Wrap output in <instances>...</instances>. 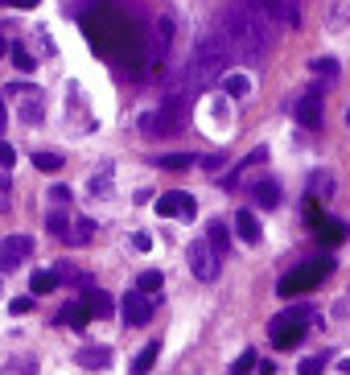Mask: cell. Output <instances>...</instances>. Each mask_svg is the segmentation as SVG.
<instances>
[{"instance_id": "1", "label": "cell", "mask_w": 350, "mask_h": 375, "mask_svg": "<svg viewBox=\"0 0 350 375\" xmlns=\"http://www.w3.org/2000/svg\"><path fill=\"white\" fill-rule=\"evenodd\" d=\"M83 33L91 37V45H95V50H103V54H107L111 45L120 50V41L132 33V25H128L120 12H111V8H91V12L83 17Z\"/></svg>"}, {"instance_id": "2", "label": "cell", "mask_w": 350, "mask_h": 375, "mask_svg": "<svg viewBox=\"0 0 350 375\" xmlns=\"http://www.w3.org/2000/svg\"><path fill=\"white\" fill-rule=\"evenodd\" d=\"M322 326V318H318V310L314 306H289L285 314H276L272 318V326H268V339H272V347H281V351H289V347H297L301 339H305V326Z\"/></svg>"}, {"instance_id": "3", "label": "cell", "mask_w": 350, "mask_h": 375, "mask_svg": "<svg viewBox=\"0 0 350 375\" xmlns=\"http://www.w3.org/2000/svg\"><path fill=\"white\" fill-rule=\"evenodd\" d=\"M330 264H334L330 256H322V260H305L301 268H293L289 277H281L276 293H281V297H297V293H309V289H314V285H318V281H322V277L330 272Z\"/></svg>"}, {"instance_id": "4", "label": "cell", "mask_w": 350, "mask_h": 375, "mask_svg": "<svg viewBox=\"0 0 350 375\" xmlns=\"http://www.w3.org/2000/svg\"><path fill=\"white\" fill-rule=\"evenodd\" d=\"M177 124H182V99H165L161 107L140 116V132L144 136H169V132H177Z\"/></svg>"}, {"instance_id": "5", "label": "cell", "mask_w": 350, "mask_h": 375, "mask_svg": "<svg viewBox=\"0 0 350 375\" xmlns=\"http://www.w3.org/2000/svg\"><path fill=\"white\" fill-rule=\"evenodd\" d=\"M186 264H190V272H194L198 281H215V272H219V252H215L206 239H194V244L186 248Z\"/></svg>"}, {"instance_id": "6", "label": "cell", "mask_w": 350, "mask_h": 375, "mask_svg": "<svg viewBox=\"0 0 350 375\" xmlns=\"http://www.w3.org/2000/svg\"><path fill=\"white\" fill-rule=\"evenodd\" d=\"M29 256H33V239H29V235H8V239L0 244V272L21 268Z\"/></svg>"}, {"instance_id": "7", "label": "cell", "mask_w": 350, "mask_h": 375, "mask_svg": "<svg viewBox=\"0 0 350 375\" xmlns=\"http://www.w3.org/2000/svg\"><path fill=\"white\" fill-rule=\"evenodd\" d=\"M12 95H17V111H21V120L25 124H37L41 116H45V95L37 91V87H12Z\"/></svg>"}, {"instance_id": "8", "label": "cell", "mask_w": 350, "mask_h": 375, "mask_svg": "<svg viewBox=\"0 0 350 375\" xmlns=\"http://www.w3.org/2000/svg\"><path fill=\"white\" fill-rule=\"evenodd\" d=\"M157 215H165V219H173V215H182V219H194V215H198V202H194V194H186V190H173V194L157 198Z\"/></svg>"}, {"instance_id": "9", "label": "cell", "mask_w": 350, "mask_h": 375, "mask_svg": "<svg viewBox=\"0 0 350 375\" xmlns=\"http://www.w3.org/2000/svg\"><path fill=\"white\" fill-rule=\"evenodd\" d=\"M120 310H124V322H128V326H144V322L153 318V297H144V293L136 289V293L120 297Z\"/></svg>"}, {"instance_id": "10", "label": "cell", "mask_w": 350, "mask_h": 375, "mask_svg": "<svg viewBox=\"0 0 350 375\" xmlns=\"http://www.w3.org/2000/svg\"><path fill=\"white\" fill-rule=\"evenodd\" d=\"M54 322H62V326H74V330H87V322H91V310H87V301H83V297H74V301H66V306L54 314Z\"/></svg>"}, {"instance_id": "11", "label": "cell", "mask_w": 350, "mask_h": 375, "mask_svg": "<svg viewBox=\"0 0 350 375\" xmlns=\"http://www.w3.org/2000/svg\"><path fill=\"white\" fill-rule=\"evenodd\" d=\"M309 219H314V231H318L326 244H342V239H347V223H342V219H326L322 211H309Z\"/></svg>"}, {"instance_id": "12", "label": "cell", "mask_w": 350, "mask_h": 375, "mask_svg": "<svg viewBox=\"0 0 350 375\" xmlns=\"http://www.w3.org/2000/svg\"><path fill=\"white\" fill-rule=\"evenodd\" d=\"M169 45H173V17H161V21H157V37H153V66L165 62Z\"/></svg>"}, {"instance_id": "13", "label": "cell", "mask_w": 350, "mask_h": 375, "mask_svg": "<svg viewBox=\"0 0 350 375\" xmlns=\"http://www.w3.org/2000/svg\"><path fill=\"white\" fill-rule=\"evenodd\" d=\"M293 116H297L305 128H318V124H322V99H318V95H301V99L293 103Z\"/></svg>"}, {"instance_id": "14", "label": "cell", "mask_w": 350, "mask_h": 375, "mask_svg": "<svg viewBox=\"0 0 350 375\" xmlns=\"http://www.w3.org/2000/svg\"><path fill=\"white\" fill-rule=\"evenodd\" d=\"M248 4H256L264 17H272V21H289V25H297V8H293V0H248Z\"/></svg>"}, {"instance_id": "15", "label": "cell", "mask_w": 350, "mask_h": 375, "mask_svg": "<svg viewBox=\"0 0 350 375\" xmlns=\"http://www.w3.org/2000/svg\"><path fill=\"white\" fill-rule=\"evenodd\" d=\"M235 235H239L243 244H260V239H264V227H260V219H256L252 211H239V215H235Z\"/></svg>"}, {"instance_id": "16", "label": "cell", "mask_w": 350, "mask_h": 375, "mask_svg": "<svg viewBox=\"0 0 350 375\" xmlns=\"http://www.w3.org/2000/svg\"><path fill=\"white\" fill-rule=\"evenodd\" d=\"M252 202H256L260 211L281 206V186H276V182H256V186H252Z\"/></svg>"}, {"instance_id": "17", "label": "cell", "mask_w": 350, "mask_h": 375, "mask_svg": "<svg viewBox=\"0 0 350 375\" xmlns=\"http://www.w3.org/2000/svg\"><path fill=\"white\" fill-rule=\"evenodd\" d=\"M83 301H87L91 318H111V314H116V301H111V293H103V289H91Z\"/></svg>"}, {"instance_id": "18", "label": "cell", "mask_w": 350, "mask_h": 375, "mask_svg": "<svg viewBox=\"0 0 350 375\" xmlns=\"http://www.w3.org/2000/svg\"><path fill=\"white\" fill-rule=\"evenodd\" d=\"M78 363H83L87 372H103V367L111 363V351H107V347H87V351H78Z\"/></svg>"}, {"instance_id": "19", "label": "cell", "mask_w": 350, "mask_h": 375, "mask_svg": "<svg viewBox=\"0 0 350 375\" xmlns=\"http://www.w3.org/2000/svg\"><path fill=\"white\" fill-rule=\"evenodd\" d=\"M87 194H91V198H107V194H111V165H103V169L87 182Z\"/></svg>"}, {"instance_id": "20", "label": "cell", "mask_w": 350, "mask_h": 375, "mask_svg": "<svg viewBox=\"0 0 350 375\" xmlns=\"http://www.w3.org/2000/svg\"><path fill=\"white\" fill-rule=\"evenodd\" d=\"M91 235H95V223H91V219H78V223H70L66 244H70V248H83V244H91Z\"/></svg>"}, {"instance_id": "21", "label": "cell", "mask_w": 350, "mask_h": 375, "mask_svg": "<svg viewBox=\"0 0 350 375\" xmlns=\"http://www.w3.org/2000/svg\"><path fill=\"white\" fill-rule=\"evenodd\" d=\"M223 91L235 95V99H243V95H252V78L248 74H223Z\"/></svg>"}, {"instance_id": "22", "label": "cell", "mask_w": 350, "mask_h": 375, "mask_svg": "<svg viewBox=\"0 0 350 375\" xmlns=\"http://www.w3.org/2000/svg\"><path fill=\"white\" fill-rule=\"evenodd\" d=\"M309 194L314 198H334V178L330 173H309Z\"/></svg>"}, {"instance_id": "23", "label": "cell", "mask_w": 350, "mask_h": 375, "mask_svg": "<svg viewBox=\"0 0 350 375\" xmlns=\"http://www.w3.org/2000/svg\"><path fill=\"white\" fill-rule=\"evenodd\" d=\"M29 289H33V293H50V289H58V272H50V268H37V272L29 277Z\"/></svg>"}, {"instance_id": "24", "label": "cell", "mask_w": 350, "mask_h": 375, "mask_svg": "<svg viewBox=\"0 0 350 375\" xmlns=\"http://www.w3.org/2000/svg\"><path fill=\"white\" fill-rule=\"evenodd\" d=\"M227 239H231V235H227V227H223V223L215 219V223L206 227V244H210V248H215V252L223 256V252H227Z\"/></svg>"}, {"instance_id": "25", "label": "cell", "mask_w": 350, "mask_h": 375, "mask_svg": "<svg viewBox=\"0 0 350 375\" xmlns=\"http://www.w3.org/2000/svg\"><path fill=\"white\" fill-rule=\"evenodd\" d=\"M33 165H37L41 173H58L66 161H62V153H33Z\"/></svg>"}, {"instance_id": "26", "label": "cell", "mask_w": 350, "mask_h": 375, "mask_svg": "<svg viewBox=\"0 0 350 375\" xmlns=\"http://www.w3.org/2000/svg\"><path fill=\"white\" fill-rule=\"evenodd\" d=\"M157 165H161V169H190V165H198V157H194V153H169V157H161Z\"/></svg>"}, {"instance_id": "27", "label": "cell", "mask_w": 350, "mask_h": 375, "mask_svg": "<svg viewBox=\"0 0 350 375\" xmlns=\"http://www.w3.org/2000/svg\"><path fill=\"white\" fill-rule=\"evenodd\" d=\"M45 227H50V231H54L58 239H66V235H70V219H66V215H62L58 206H50V219H45Z\"/></svg>"}, {"instance_id": "28", "label": "cell", "mask_w": 350, "mask_h": 375, "mask_svg": "<svg viewBox=\"0 0 350 375\" xmlns=\"http://www.w3.org/2000/svg\"><path fill=\"white\" fill-rule=\"evenodd\" d=\"M157 363V343H149L140 355H136V363H132V375H149V367Z\"/></svg>"}, {"instance_id": "29", "label": "cell", "mask_w": 350, "mask_h": 375, "mask_svg": "<svg viewBox=\"0 0 350 375\" xmlns=\"http://www.w3.org/2000/svg\"><path fill=\"white\" fill-rule=\"evenodd\" d=\"M161 281H165V277H161L157 268H149V272H140V281H136V289H140V293L149 297V293H157V289H161Z\"/></svg>"}, {"instance_id": "30", "label": "cell", "mask_w": 350, "mask_h": 375, "mask_svg": "<svg viewBox=\"0 0 350 375\" xmlns=\"http://www.w3.org/2000/svg\"><path fill=\"white\" fill-rule=\"evenodd\" d=\"M256 363H260V359H256V351H243V355L231 363V375H252V372H256Z\"/></svg>"}, {"instance_id": "31", "label": "cell", "mask_w": 350, "mask_h": 375, "mask_svg": "<svg viewBox=\"0 0 350 375\" xmlns=\"http://www.w3.org/2000/svg\"><path fill=\"white\" fill-rule=\"evenodd\" d=\"M45 198H50V206H58V211H62V206H70V198H74V194H70V186H50V194H45Z\"/></svg>"}, {"instance_id": "32", "label": "cell", "mask_w": 350, "mask_h": 375, "mask_svg": "<svg viewBox=\"0 0 350 375\" xmlns=\"http://www.w3.org/2000/svg\"><path fill=\"white\" fill-rule=\"evenodd\" d=\"M309 66H314V74H326V78H334V74H338V62H334V58H314Z\"/></svg>"}, {"instance_id": "33", "label": "cell", "mask_w": 350, "mask_h": 375, "mask_svg": "<svg viewBox=\"0 0 350 375\" xmlns=\"http://www.w3.org/2000/svg\"><path fill=\"white\" fill-rule=\"evenodd\" d=\"M12 62H17L21 70H33V54H29V50H21V45H12Z\"/></svg>"}, {"instance_id": "34", "label": "cell", "mask_w": 350, "mask_h": 375, "mask_svg": "<svg viewBox=\"0 0 350 375\" xmlns=\"http://www.w3.org/2000/svg\"><path fill=\"white\" fill-rule=\"evenodd\" d=\"M322 372H326V363H322L318 355H314V359H305V363L297 367V375H322Z\"/></svg>"}, {"instance_id": "35", "label": "cell", "mask_w": 350, "mask_h": 375, "mask_svg": "<svg viewBox=\"0 0 350 375\" xmlns=\"http://www.w3.org/2000/svg\"><path fill=\"white\" fill-rule=\"evenodd\" d=\"M8 310L12 314H29L33 310V297H17V301H8Z\"/></svg>"}, {"instance_id": "36", "label": "cell", "mask_w": 350, "mask_h": 375, "mask_svg": "<svg viewBox=\"0 0 350 375\" xmlns=\"http://www.w3.org/2000/svg\"><path fill=\"white\" fill-rule=\"evenodd\" d=\"M132 248H136V252H149V248H153V239H149L144 231H136V235H132Z\"/></svg>"}, {"instance_id": "37", "label": "cell", "mask_w": 350, "mask_h": 375, "mask_svg": "<svg viewBox=\"0 0 350 375\" xmlns=\"http://www.w3.org/2000/svg\"><path fill=\"white\" fill-rule=\"evenodd\" d=\"M12 161H17V153H12V144H4V140H0V165H12Z\"/></svg>"}, {"instance_id": "38", "label": "cell", "mask_w": 350, "mask_h": 375, "mask_svg": "<svg viewBox=\"0 0 350 375\" xmlns=\"http://www.w3.org/2000/svg\"><path fill=\"white\" fill-rule=\"evenodd\" d=\"M4 4H17V8H33L37 0H4Z\"/></svg>"}, {"instance_id": "39", "label": "cell", "mask_w": 350, "mask_h": 375, "mask_svg": "<svg viewBox=\"0 0 350 375\" xmlns=\"http://www.w3.org/2000/svg\"><path fill=\"white\" fill-rule=\"evenodd\" d=\"M338 367H342V372H347V375H350V355H347V359H342V363H338Z\"/></svg>"}, {"instance_id": "40", "label": "cell", "mask_w": 350, "mask_h": 375, "mask_svg": "<svg viewBox=\"0 0 350 375\" xmlns=\"http://www.w3.org/2000/svg\"><path fill=\"white\" fill-rule=\"evenodd\" d=\"M0 132H4V99H0Z\"/></svg>"}, {"instance_id": "41", "label": "cell", "mask_w": 350, "mask_h": 375, "mask_svg": "<svg viewBox=\"0 0 350 375\" xmlns=\"http://www.w3.org/2000/svg\"><path fill=\"white\" fill-rule=\"evenodd\" d=\"M0 54H8V45H4V37H0Z\"/></svg>"}, {"instance_id": "42", "label": "cell", "mask_w": 350, "mask_h": 375, "mask_svg": "<svg viewBox=\"0 0 350 375\" xmlns=\"http://www.w3.org/2000/svg\"><path fill=\"white\" fill-rule=\"evenodd\" d=\"M4 186H8V178H0V190H4Z\"/></svg>"}, {"instance_id": "43", "label": "cell", "mask_w": 350, "mask_h": 375, "mask_svg": "<svg viewBox=\"0 0 350 375\" xmlns=\"http://www.w3.org/2000/svg\"><path fill=\"white\" fill-rule=\"evenodd\" d=\"M347 124H350V111H347Z\"/></svg>"}]
</instances>
